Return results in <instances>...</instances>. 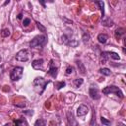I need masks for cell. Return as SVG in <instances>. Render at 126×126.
<instances>
[{
  "mask_svg": "<svg viewBox=\"0 0 126 126\" xmlns=\"http://www.w3.org/2000/svg\"><path fill=\"white\" fill-rule=\"evenodd\" d=\"M23 70L24 69L22 67H20V66H17L15 68H13L11 70V72H10V79H11V81H13V82L19 81L22 78V76H23Z\"/></svg>",
  "mask_w": 126,
  "mask_h": 126,
  "instance_id": "obj_3",
  "label": "cell"
},
{
  "mask_svg": "<svg viewBox=\"0 0 126 126\" xmlns=\"http://www.w3.org/2000/svg\"><path fill=\"white\" fill-rule=\"evenodd\" d=\"M124 33H125V30H124L123 28H118V29L115 31V36H116L117 38H120Z\"/></svg>",
  "mask_w": 126,
  "mask_h": 126,
  "instance_id": "obj_11",
  "label": "cell"
},
{
  "mask_svg": "<svg viewBox=\"0 0 126 126\" xmlns=\"http://www.w3.org/2000/svg\"><path fill=\"white\" fill-rule=\"evenodd\" d=\"M10 33H11V32H10V30L7 29V28H6V29H3V30L1 31V35H2L3 37H7V36H9Z\"/></svg>",
  "mask_w": 126,
  "mask_h": 126,
  "instance_id": "obj_15",
  "label": "cell"
},
{
  "mask_svg": "<svg viewBox=\"0 0 126 126\" xmlns=\"http://www.w3.org/2000/svg\"><path fill=\"white\" fill-rule=\"evenodd\" d=\"M102 26L104 27H112L113 26V21L110 18H105L102 20Z\"/></svg>",
  "mask_w": 126,
  "mask_h": 126,
  "instance_id": "obj_9",
  "label": "cell"
},
{
  "mask_svg": "<svg viewBox=\"0 0 126 126\" xmlns=\"http://www.w3.org/2000/svg\"><path fill=\"white\" fill-rule=\"evenodd\" d=\"M94 123H95V114H94V113H93V117H92V122H91V125L93 126Z\"/></svg>",
  "mask_w": 126,
  "mask_h": 126,
  "instance_id": "obj_28",
  "label": "cell"
},
{
  "mask_svg": "<svg viewBox=\"0 0 126 126\" xmlns=\"http://www.w3.org/2000/svg\"><path fill=\"white\" fill-rule=\"evenodd\" d=\"M15 105H16V106H19V107H25L26 104L23 102V103H15Z\"/></svg>",
  "mask_w": 126,
  "mask_h": 126,
  "instance_id": "obj_29",
  "label": "cell"
},
{
  "mask_svg": "<svg viewBox=\"0 0 126 126\" xmlns=\"http://www.w3.org/2000/svg\"><path fill=\"white\" fill-rule=\"evenodd\" d=\"M4 126H12V124L11 123H8V124H5Z\"/></svg>",
  "mask_w": 126,
  "mask_h": 126,
  "instance_id": "obj_31",
  "label": "cell"
},
{
  "mask_svg": "<svg viewBox=\"0 0 126 126\" xmlns=\"http://www.w3.org/2000/svg\"><path fill=\"white\" fill-rule=\"evenodd\" d=\"M15 58H16V60H18V61L26 62V61L29 60V51H28L27 49H22V50H20V51L16 54Z\"/></svg>",
  "mask_w": 126,
  "mask_h": 126,
  "instance_id": "obj_4",
  "label": "cell"
},
{
  "mask_svg": "<svg viewBox=\"0 0 126 126\" xmlns=\"http://www.w3.org/2000/svg\"><path fill=\"white\" fill-rule=\"evenodd\" d=\"M36 24V27H37V29L39 30V32H45V31H46V29H45V27L44 26H42L39 22H36L35 23Z\"/></svg>",
  "mask_w": 126,
  "mask_h": 126,
  "instance_id": "obj_19",
  "label": "cell"
},
{
  "mask_svg": "<svg viewBox=\"0 0 126 126\" xmlns=\"http://www.w3.org/2000/svg\"><path fill=\"white\" fill-rule=\"evenodd\" d=\"M42 83H43V78H41V77H37V78H35L34 81H33V84H34V85H40V84H42Z\"/></svg>",
  "mask_w": 126,
  "mask_h": 126,
  "instance_id": "obj_21",
  "label": "cell"
},
{
  "mask_svg": "<svg viewBox=\"0 0 126 126\" xmlns=\"http://www.w3.org/2000/svg\"><path fill=\"white\" fill-rule=\"evenodd\" d=\"M30 23H31V20H30L29 18H26V19L24 20V22H23V25H24V27H27V26L30 25Z\"/></svg>",
  "mask_w": 126,
  "mask_h": 126,
  "instance_id": "obj_24",
  "label": "cell"
},
{
  "mask_svg": "<svg viewBox=\"0 0 126 126\" xmlns=\"http://www.w3.org/2000/svg\"><path fill=\"white\" fill-rule=\"evenodd\" d=\"M112 59H114V60H119L120 59V56L117 54V53H115V52H112V51H110V52H106Z\"/></svg>",
  "mask_w": 126,
  "mask_h": 126,
  "instance_id": "obj_14",
  "label": "cell"
},
{
  "mask_svg": "<svg viewBox=\"0 0 126 126\" xmlns=\"http://www.w3.org/2000/svg\"><path fill=\"white\" fill-rule=\"evenodd\" d=\"M34 126H45V120L42 119V118L37 119L34 123Z\"/></svg>",
  "mask_w": 126,
  "mask_h": 126,
  "instance_id": "obj_17",
  "label": "cell"
},
{
  "mask_svg": "<svg viewBox=\"0 0 126 126\" xmlns=\"http://www.w3.org/2000/svg\"><path fill=\"white\" fill-rule=\"evenodd\" d=\"M82 39H83V42L87 43V42L90 40V34H89L88 32H84V33H83V37H82Z\"/></svg>",
  "mask_w": 126,
  "mask_h": 126,
  "instance_id": "obj_20",
  "label": "cell"
},
{
  "mask_svg": "<svg viewBox=\"0 0 126 126\" xmlns=\"http://www.w3.org/2000/svg\"><path fill=\"white\" fill-rule=\"evenodd\" d=\"M89 94H90L91 98H93V99H98L100 97L99 92L96 88H91L90 91H89Z\"/></svg>",
  "mask_w": 126,
  "mask_h": 126,
  "instance_id": "obj_6",
  "label": "cell"
},
{
  "mask_svg": "<svg viewBox=\"0 0 126 126\" xmlns=\"http://www.w3.org/2000/svg\"><path fill=\"white\" fill-rule=\"evenodd\" d=\"M99 72H100L102 75H104V76H109V75L111 74V72H110V70H109L108 68H101V69L99 70Z\"/></svg>",
  "mask_w": 126,
  "mask_h": 126,
  "instance_id": "obj_16",
  "label": "cell"
},
{
  "mask_svg": "<svg viewBox=\"0 0 126 126\" xmlns=\"http://www.w3.org/2000/svg\"><path fill=\"white\" fill-rule=\"evenodd\" d=\"M102 93L104 94H115L117 96H119L120 98H123V93L122 91L116 87V86H107L102 90Z\"/></svg>",
  "mask_w": 126,
  "mask_h": 126,
  "instance_id": "obj_2",
  "label": "cell"
},
{
  "mask_svg": "<svg viewBox=\"0 0 126 126\" xmlns=\"http://www.w3.org/2000/svg\"><path fill=\"white\" fill-rule=\"evenodd\" d=\"M48 74H50L53 78H56V76H57V68L56 67H53L52 64H50V68H49Z\"/></svg>",
  "mask_w": 126,
  "mask_h": 126,
  "instance_id": "obj_10",
  "label": "cell"
},
{
  "mask_svg": "<svg viewBox=\"0 0 126 126\" xmlns=\"http://www.w3.org/2000/svg\"><path fill=\"white\" fill-rule=\"evenodd\" d=\"M61 39H62V41L64 42V43H68V37H67V35H62V37H61Z\"/></svg>",
  "mask_w": 126,
  "mask_h": 126,
  "instance_id": "obj_26",
  "label": "cell"
},
{
  "mask_svg": "<svg viewBox=\"0 0 126 126\" xmlns=\"http://www.w3.org/2000/svg\"><path fill=\"white\" fill-rule=\"evenodd\" d=\"M22 16H23L22 14H19V15H18V19H22Z\"/></svg>",
  "mask_w": 126,
  "mask_h": 126,
  "instance_id": "obj_30",
  "label": "cell"
},
{
  "mask_svg": "<svg viewBox=\"0 0 126 126\" xmlns=\"http://www.w3.org/2000/svg\"><path fill=\"white\" fill-rule=\"evenodd\" d=\"M68 43H69L71 46H76V45H78V41H77V40H74V39L71 40V41H69Z\"/></svg>",
  "mask_w": 126,
  "mask_h": 126,
  "instance_id": "obj_25",
  "label": "cell"
},
{
  "mask_svg": "<svg viewBox=\"0 0 126 126\" xmlns=\"http://www.w3.org/2000/svg\"><path fill=\"white\" fill-rule=\"evenodd\" d=\"M47 40V36L45 34H40V35H36L35 37H33L32 39V41L30 42V46L31 47H38V46H42L45 44Z\"/></svg>",
  "mask_w": 126,
  "mask_h": 126,
  "instance_id": "obj_1",
  "label": "cell"
},
{
  "mask_svg": "<svg viewBox=\"0 0 126 126\" xmlns=\"http://www.w3.org/2000/svg\"><path fill=\"white\" fill-rule=\"evenodd\" d=\"M119 126H124V124H123V123H120V124H119Z\"/></svg>",
  "mask_w": 126,
  "mask_h": 126,
  "instance_id": "obj_32",
  "label": "cell"
},
{
  "mask_svg": "<svg viewBox=\"0 0 126 126\" xmlns=\"http://www.w3.org/2000/svg\"><path fill=\"white\" fill-rule=\"evenodd\" d=\"M88 112H89V107L85 104H81L77 109V116L78 117L85 116L86 114H88Z\"/></svg>",
  "mask_w": 126,
  "mask_h": 126,
  "instance_id": "obj_5",
  "label": "cell"
},
{
  "mask_svg": "<svg viewBox=\"0 0 126 126\" xmlns=\"http://www.w3.org/2000/svg\"><path fill=\"white\" fill-rule=\"evenodd\" d=\"M95 3L99 6L100 11H101V14H102V17H103V16H104V3H103L102 1H96Z\"/></svg>",
  "mask_w": 126,
  "mask_h": 126,
  "instance_id": "obj_18",
  "label": "cell"
},
{
  "mask_svg": "<svg viewBox=\"0 0 126 126\" xmlns=\"http://www.w3.org/2000/svg\"><path fill=\"white\" fill-rule=\"evenodd\" d=\"M73 70H74V69H73V67H68V68L66 69V74H67V75L71 74V73L73 72Z\"/></svg>",
  "mask_w": 126,
  "mask_h": 126,
  "instance_id": "obj_27",
  "label": "cell"
},
{
  "mask_svg": "<svg viewBox=\"0 0 126 126\" xmlns=\"http://www.w3.org/2000/svg\"><path fill=\"white\" fill-rule=\"evenodd\" d=\"M32 68H34V69H36V70H38V69H42L43 68V59H35V60H33L32 62Z\"/></svg>",
  "mask_w": 126,
  "mask_h": 126,
  "instance_id": "obj_7",
  "label": "cell"
},
{
  "mask_svg": "<svg viewBox=\"0 0 126 126\" xmlns=\"http://www.w3.org/2000/svg\"><path fill=\"white\" fill-rule=\"evenodd\" d=\"M76 64H77V66H78L79 71H80L82 74H85V73H86V68H85L84 64L82 63V61H76Z\"/></svg>",
  "mask_w": 126,
  "mask_h": 126,
  "instance_id": "obj_12",
  "label": "cell"
},
{
  "mask_svg": "<svg viewBox=\"0 0 126 126\" xmlns=\"http://www.w3.org/2000/svg\"><path fill=\"white\" fill-rule=\"evenodd\" d=\"M100 121H101V123L104 124L105 126H110V125H111V122H110L109 120H107L106 118H104V117H101V118H100Z\"/></svg>",
  "mask_w": 126,
  "mask_h": 126,
  "instance_id": "obj_22",
  "label": "cell"
},
{
  "mask_svg": "<svg viewBox=\"0 0 126 126\" xmlns=\"http://www.w3.org/2000/svg\"><path fill=\"white\" fill-rule=\"evenodd\" d=\"M107 39H108V36L105 33H99L97 35V40L99 43H105L107 41Z\"/></svg>",
  "mask_w": 126,
  "mask_h": 126,
  "instance_id": "obj_8",
  "label": "cell"
},
{
  "mask_svg": "<svg viewBox=\"0 0 126 126\" xmlns=\"http://www.w3.org/2000/svg\"><path fill=\"white\" fill-rule=\"evenodd\" d=\"M66 85V83L65 82H60V83H56V89L57 90H60L61 88H63L64 86Z\"/></svg>",
  "mask_w": 126,
  "mask_h": 126,
  "instance_id": "obj_23",
  "label": "cell"
},
{
  "mask_svg": "<svg viewBox=\"0 0 126 126\" xmlns=\"http://www.w3.org/2000/svg\"><path fill=\"white\" fill-rule=\"evenodd\" d=\"M83 83H84V80H83L82 78L75 79V80H74V82H73V84H74L75 88H79L80 86H82V85H83Z\"/></svg>",
  "mask_w": 126,
  "mask_h": 126,
  "instance_id": "obj_13",
  "label": "cell"
}]
</instances>
